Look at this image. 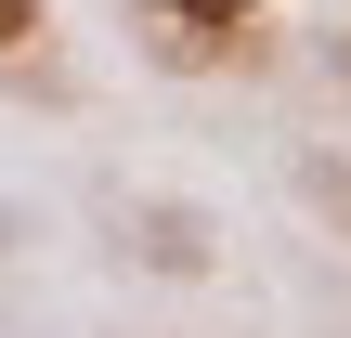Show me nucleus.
I'll return each mask as SVG.
<instances>
[{"label": "nucleus", "mask_w": 351, "mask_h": 338, "mask_svg": "<svg viewBox=\"0 0 351 338\" xmlns=\"http://www.w3.org/2000/svg\"><path fill=\"white\" fill-rule=\"evenodd\" d=\"M39 13H52V0H0V52H26V39H39Z\"/></svg>", "instance_id": "f03ea898"}, {"label": "nucleus", "mask_w": 351, "mask_h": 338, "mask_svg": "<svg viewBox=\"0 0 351 338\" xmlns=\"http://www.w3.org/2000/svg\"><path fill=\"white\" fill-rule=\"evenodd\" d=\"M143 13H156L169 39H221V26H247L261 0H143Z\"/></svg>", "instance_id": "f257e3e1"}]
</instances>
